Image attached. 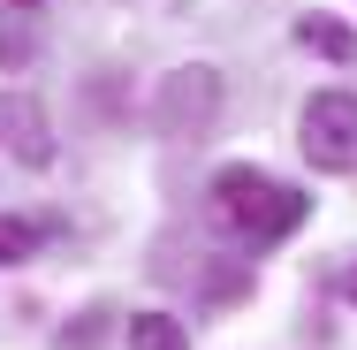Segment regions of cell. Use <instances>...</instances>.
I'll return each instance as SVG.
<instances>
[{
  "instance_id": "5b68a950",
  "label": "cell",
  "mask_w": 357,
  "mask_h": 350,
  "mask_svg": "<svg viewBox=\"0 0 357 350\" xmlns=\"http://www.w3.org/2000/svg\"><path fill=\"white\" fill-rule=\"evenodd\" d=\"M8 138H15V152H23L31 168H46V160H54V138H46L38 99H8Z\"/></svg>"
},
{
  "instance_id": "3957f363",
  "label": "cell",
  "mask_w": 357,
  "mask_h": 350,
  "mask_svg": "<svg viewBox=\"0 0 357 350\" xmlns=\"http://www.w3.org/2000/svg\"><path fill=\"white\" fill-rule=\"evenodd\" d=\"M213 107H220L213 69H175L160 84V130H167V138H198V130L213 122Z\"/></svg>"
},
{
  "instance_id": "9c48e42d",
  "label": "cell",
  "mask_w": 357,
  "mask_h": 350,
  "mask_svg": "<svg viewBox=\"0 0 357 350\" xmlns=\"http://www.w3.org/2000/svg\"><path fill=\"white\" fill-rule=\"evenodd\" d=\"M15 8H38V0H15Z\"/></svg>"
},
{
  "instance_id": "6da1fadb",
  "label": "cell",
  "mask_w": 357,
  "mask_h": 350,
  "mask_svg": "<svg viewBox=\"0 0 357 350\" xmlns=\"http://www.w3.org/2000/svg\"><path fill=\"white\" fill-rule=\"evenodd\" d=\"M213 213H220V228H236L243 244H282L289 228H304L312 198L289 191L282 175L236 160V168H220V175H213Z\"/></svg>"
},
{
  "instance_id": "7a4b0ae2",
  "label": "cell",
  "mask_w": 357,
  "mask_h": 350,
  "mask_svg": "<svg viewBox=\"0 0 357 350\" xmlns=\"http://www.w3.org/2000/svg\"><path fill=\"white\" fill-rule=\"evenodd\" d=\"M296 145L312 168L327 175H357V99L350 92H312L296 115Z\"/></svg>"
},
{
  "instance_id": "8992f818",
  "label": "cell",
  "mask_w": 357,
  "mask_h": 350,
  "mask_svg": "<svg viewBox=\"0 0 357 350\" xmlns=\"http://www.w3.org/2000/svg\"><path fill=\"white\" fill-rule=\"evenodd\" d=\"M122 335H130V350H190V335H183L175 312H137Z\"/></svg>"
},
{
  "instance_id": "277c9868",
  "label": "cell",
  "mask_w": 357,
  "mask_h": 350,
  "mask_svg": "<svg viewBox=\"0 0 357 350\" xmlns=\"http://www.w3.org/2000/svg\"><path fill=\"white\" fill-rule=\"evenodd\" d=\"M296 46H312L327 61H357V31L342 15H296Z\"/></svg>"
},
{
  "instance_id": "ba28073f",
  "label": "cell",
  "mask_w": 357,
  "mask_h": 350,
  "mask_svg": "<svg viewBox=\"0 0 357 350\" xmlns=\"http://www.w3.org/2000/svg\"><path fill=\"white\" fill-rule=\"evenodd\" d=\"M350 305H357V275H350Z\"/></svg>"
},
{
  "instance_id": "52a82bcc",
  "label": "cell",
  "mask_w": 357,
  "mask_h": 350,
  "mask_svg": "<svg viewBox=\"0 0 357 350\" xmlns=\"http://www.w3.org/2000/svg\"><path fill=\"white\" fill-rule=\"evenodd\" d=\"M31 251H38V228H31V221H8V213H0V267H23Z\"/></svg>"
}]
</instances>
